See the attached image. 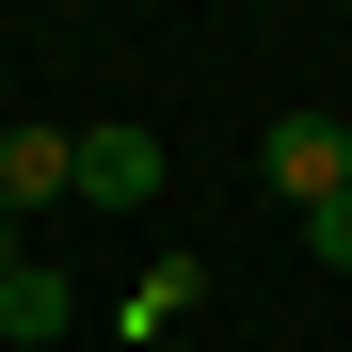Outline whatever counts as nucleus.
Wrapping results in <instances>:
<instances>
[{"instance_id":"1","label":"nucleus","mask_w":352,"mask_h":352,"mask_svg":"<svg viewBox=\"0 0 352 352\" xmlns=\"http://www.w3.org/2000/svg\"><path fill=\"white\" fill-rule=\"evenodd\" d=\"M256 176L288 208H336L352 192V129H336V112H272V129H256Z\"/></svg>"},{"instance_id":"2","label":"nucleus","mask_w":352,"mask_h":352,"mask_svg":"<svg viewBox=\"0 0 352 352\" xmlns=\"http://www.w3.org/2000/svg\"><path fill=\"white\" fill-rule=\"evenodd\" d=\"M65 192H80V129H0V224H32Z\"/></svg>"},{"instance_id":"3","label":"nucleus","mask_w":352,"mask_h":352,"mask_svg":"<svg viewBox=\"0 0 352 352\" xmlns=\"http://www.w3.org/2000/svg\"><path fill=\"white\" fill-rule=\"evenodd\" d=\"M80 208H160V129H80Z\"/></svg>"},{"instance_id":"4","label":"nucleus","mask_w":352,"mask_h":352,"mask_svg":"<svg viewBox=\"0 0 352 352\" xmlns=\"http://www.w3.org/2000/svg\"><path fill=\"white\" fill-rule=\"evenodd\" d=\"M65 305H80V288H65V272H48V256H32L16 288H0V320H16V352H48V336H65Z\"/></svg>"},{"instance_id":"5","label":"nucleus","mask_w":352,"mask_h":352,"mask_svg":"<svg viewBox=\"0 0 352 352\" xmlns=\"http://www.w3.org/2000/svg\"><path fill=\"white\" fill-rule=\"evenodd\" d=\"M305 256H320V272H352V192H336V208H305Z\"/></svg>"},{"instance_id":"6","label":"nucleus","mask_w":352,"mask_h":352,"mask_svg":"<svg viewBox=\"0 0 352 352\" xmlns=\"http://www.w3.org/2000/svg\"><path fill=\"white\" fill-rule=\"evenodd\" d=\"M16 272H32V241H16V224H0V288H16Z\"/></svg>"},{"instance_id":"7","label":"nucleus","mask_w":352,"mask_h":352,"mask_svg":"<svg viewBox=\"0 0 352 352\" xmlns=\"http://www.w3.org/2000/svg\"><path fill=\"white\" fill-rule=\"evenodd\" d=\"M0 352H16V320H0Z\"/></svg>"},{"instance_id":"8","label":"nucleus","mask_w":352,"mask_h":352,"mask_svg":"<svg viewBox=\"0 0 352 352\" xmlns=\"http://www.w3.org/2000/svg\"><path fill=\"white\" fill-rule=\"evenodd\" d=\"M176 352H192V336H176Z\"/></svg>"}]
</instances>
